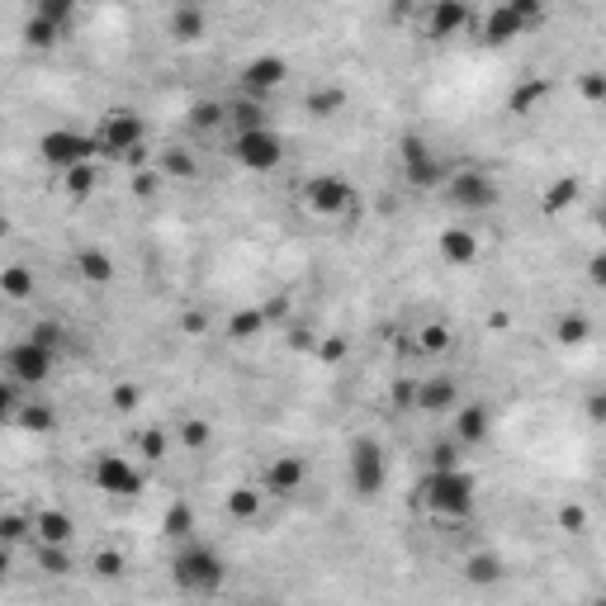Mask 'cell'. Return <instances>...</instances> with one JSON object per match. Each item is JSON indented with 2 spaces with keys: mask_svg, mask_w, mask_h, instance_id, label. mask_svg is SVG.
Returning <instances> with one entry per match:
<instances>
[{
  "mask_svg": "<svg viewBox=\"0 0 606 606\" xmlns=\"http://www.w3.org/2000/svg\"><path fill=\"white\" fill-rule=\"evenodd\" d=\"M417 502L427 507L436 521H469L474 502H479V479L469 469H431L422 488H417Z\"/></svg>",
  "mask_w": 606,
  "mask_h": 606,
  "instance_id": "obj_1",
  "label": "cell"
},
{
  "mask_svg": "<svg viewBox=\"0 0 606 606\" xmlns=\"http://www.w3.org/2000/svg\"><path fill=\"white\" fill-rule=\"evenodd\" d=\"M171 583L185 597H214L228 583V564L218 559L214 545H199L195 535H190V540H180L176 559H171Z\"/></svg>",
  "mask_w": 606,
  "mask_h": 606,
  "instance_id": "obj_2",
  "label": "cell"
},
{
  "mask_svg": "<svg viewBox=\"0 0 606 606\" xmlns=\"http://www.w3.org/2000/svg\"><path fill=\"white\" fill-rule=\"evenodd\" d=\"M299 209L318 223H351L356 218V185L346 176H332V171L308 176L299 180Z\"/></svg>",
  "mask_w": 606,
  "mask_h": 606,
  "instance_id": "obj_3",
  "label": "cell"
},
{
  "mask_svg": "<svg viewBox=\"0 0 606 606\" xmlns=\"http://www.w3.org/2000/svg\"><path fill=\"white\" fill-rule=\"evenodd\" d=\"M441 199H446L450 209H460V214H488V209H498V176H488L483 166H460V171H450L446 185H441Z\"/></svg>",
  "mask_w": 606,
  "mask_h": 606,
  "instance_id": "obj_4",
  "label": "cell"
},
{
  "mask_svg": "<svg viewBox=\"0 0 606 606\" xmlns=\"http://www.w3.org/2000/svg\"><path fill=\"white\" fill-rule=\"evenodd\" d=\"M228 157L242 166V171H256V176H270L285 166V138L275 128H251V133H228Z\"/></svg>",
  "mask_w": 606,
  "mask_h": 606,
  "instance_id": "obj_5",
  "label": "cell"
},
{
  "mask_svg": "<svg viewBox=\"0 0 606 606\" xmlns=\"http://www.w3.org/2000/svg\"><path fill=\"white\" fill-rule=\"evenodd\" d=\"M95 143H100V157L119 161V157L128 152V147L147 143L143 114H138V109H128V105L105 109V114H100V124H95Z\"/></svg>",
  "mask_w": 606,
  "mask_h": 606,
  "instance_id": "obj_6",
  "label": "cell"
},
{
  "mask_svg": "<svg viewBox=\"0 0 606 606\" xmlns=\"http://www.w3.org/2000/svg\"><path fill=\"white\" fill-rule=\"evenodd\" d=\"M346 469H351L356 498H379L384 483H389V455H384V446H379L375 436H356V441H351Z\"/></svg>",
  "mask_w": 606,
  "mask_h": 606,
  "instance_id": "obj_7",
  "label": "cell"
},
{
  "mask_svg": "<svg viewBox=\"0 0 606 606\" xmlns=\"http://www.w3.org/2000/svg\"><path fill=\"white\" fill-rule=\"evenodd\" d=\"M90 483H95L100 493H109V498H143L147 474L133 460H128V455L100 450V455L90 460Z\"/></svg>",
  "mask_w": 606,
  "mask_h": 606,
  "instance_id": "obj_8",
  "label": "cell"
},
{
  "mask_svg": "<svg viewBox=\"0 0 606 606\" xmlns=\"http://www.w3.org/2000/svg\"><path fill=\"white\" fill-rule=\"evenodd\" d=\"M38 157L48 161L53 171H72L81 161L100 157V143H95V133H81V128H48L38 138Z\"/></svg>",
  "mask_w": 606,
  "mask_h": 606,
  "instance_id": "obj_9",
  "label": "cell"
},
{
  "mask_svg": "<svg viewBox=\"0 0 606 606\" xmlns=\"http://www.w3.org/2000/svg\"><path fill=\"white\" fill-rule=\"evenodd\" d=\"M5 379H19L24 389H38L43 379L53 375V365H57V351L53 346H43V341H34V337H24V341H15V346H5Z\"/></svg>",
  "mask_w": 606,
  "mask_h": 606,
  "instance_id": "obj_10",
  "label": "cell"
},
{
  "mask_svg": "<svg viewBox=\"0 0 606 606\" xmlns=\"http://www.w3.org/2000/svg\"><path fill=\"white\" fill-rule=\"evenodd\" d=\"M398 152H403V180H408L412 190H436V185H446V166H441V157L431 152L427 138H417V133H408L403 143H398Z\"/></svg>",
  "mask_w": 606,
  "mask_h": 606,
  "instance_id": "obj_11",
  "label": "cell"
},
{
  "mask_svg": "<svg viewBox=\"0 0 606 606\" xmlns=\"http://www.w3.org/2000/svg\"><path fill=\"white\" fill-rule=\"evenodd\" d=\"M308 460L303 455H294V450H285V455H275V460L266 464V474H261V483H266L270 498H294V493H303V483H308Z\"/></svg>",
  "mask_w": 606,
  "mask_h": 606,
  "instance_id": "obj_12",
  "label": "cell"
},
{
  "mask_svg": "<svg viewBox=\"0 0 606 606\" xmlns=\"http://www.w3.org/2000/svg\"><path fill=\"white\" fill-rule=\"evenodd\" d=\"M237 81H242L247 95H261V100H266V95H275V90L289 81V62L280 53H261V57H251L247 67H242Z\"/></svg>",
  "mask_w": 606,
  "mask_h": 606,
  "instance_id": "obj_13",
  "label": "cell"
},
{
  "mask_svg": "<svg viewBox=\"0 0 606 606\" xmlns=\"http://www.w3.org/2000/svg\"><path fill=\"white\" fill-rule=\"evenodd\" d=\"M488 431H493V412H488V403H479V398H474V403H460V408L450 412V436H455L464 450L483 446Z\"/></svg>",
  "mask_w": 606,
  "mask_h": 606,
  "instance_id": "obj_14",
  "label": "cell"
},
{
  "mask_svg": "<svg viewBox=\"0 0 606 606\" xmlns=\"http://www.w3.org/2000/svg\"><path fill=\"white\" fill-rule=\"evenodd\" d=\"M455 408H460V379H455V375L417 379V412H431V417H450Z\"/></svg>",
  "mask_w": 606,
  "mask_h": 606,
  "instance_id": "obj_15",
  "label": "cell"
},
{
  "mask_svg": "<svg viewBox=\"0 0 606 606\" xmlns=\"http://www.w3.org/2000/svg\"><path fill=\"white\" fill-rule=\"evenodd\" d=\"M526 29H531V24H526V19H521L517 10H512V5L502 0V5H493V10L483 15L479 38L488 43V48H507V43H517V38L526 34Z\"/></svg>",
  "mask_w": 606,
  "mask_h": 606,
  "instance_id": "obj_16",
  "label": "cell"
},
{
  "mask_svg": "<svg viewBox=\"0 0 606 606\" xmlns=\"http://www.w3.org/2000/svg\"><path fill=\"white\" fill-rule=\"evenodd\" d=\"M469 0H431V10H427V34L441 43V38H455L469 29Z\"/></svg>",
  "mask_w": 606,
  "mask_h": 606,
  "instance_id": "obj_17",
  "label": "cell"
},
{
  "mask_svg": "<svg viewBox=\"0 0 606 606\" xmlns=\"http://www.w3.org/2000/svg\"><path fill=\"white\" fill-rule=\"evenodd\" d=\"M266 483H237V488H228V498H223V512H228L232 521H256L261 512H266Z\"/></svg>",
  "mask_w": 606,
  "mask_h": 606,
  "instance_id": "obj_18",
  "label": "cell"
},
{
  "mask_svg": "<svg viewBox=\"0 0 606 606\" xmlns=\"http://www.w3.org/2000/svg\"><path fill=\"white\" fill-rule=\"evenodd\" d=\"M436 251H441L446 266H474L479 261V237H474V228H441Z\"/></svg>",
  "mask_w": 606,
  "mask_h": 606,
  "instance_id": "obj_19",
  "label": "cell"
},
{
  "mask_svg": "<svg viewBox=\"0 0 606 606\" xmlns=\"http://www.w3.org/2000/svg\"><path fill=\"white\" fill-rule=\"evenodd\" d=\"M171 38L176 43H199V38L209 34V15H204V5L199 0H176V10H171Z\"/></svg>",
  "mask_w": 606,
  "mask_h": 606,
  "instance_id": "obj_20",
  "label": "cell"
},
{
  "mask_svg": "<svg viewBox=\"0 0 606 606\" xmlns=\"http://www.w3.org/2000/svg\"><path fill=\"white\" fill-rule=\"evenodd\" d=\"M34 540H43V545H72L76 540L72 512H62V507H38L34 512Z\"/></svg>",
  "mask_w": 606,
  "mask_h": 606,
  "instance_id": "obj_21",
  "label": "cell"
},
{
  "mask_svg": "<svg viewBox=\"0 0 606 606\" xmlns=\"http://www.w3.org/2000/svg\"><path fill=\"white\" fill-rule=\"evenodd\" d=\"M72 266H76V275H81L86 285H95V289L114 285V256H109V251H100V247H76Z\"/></svg>",
  "mask_w": 606,
  "mask_h": 606,
  "instance_id": "obj_22",
  "label": "cell"
},
{
  "mask_svg": "<svg viewBox=\"0 0 606 606\" xmlns=\"http://www.w3.org/2000/svg\"><path fill=\"white\" fill-rule=\"evenodd\" d=\"M251 128H270L266 119V100L261 95H237V100H228V133H251Z\"/></svg>",
  "mask_w": 606,
  "mask_h": 606,
  "instance_id": "obj_23",
  "label": "cell"
},
{
  "mask_svg": "<svg viewBox=\"0 0 606 606\" xmlns=\"http://www.w3.org/2000/svg\"><path fill=\"white\" fill-rule=\"evenodd\" d=\"M157 166H161V176H166V180H185V185L199 180V171H204L195 152H190V147H180V143L157 147Z\"/></svg>",
  "mask_w": 606,
  "mask_h": 606,
  "instance_id": "obj_24",
  "label": "cell"
},
{
  "mask_svg": "<svg viewBox=\"0 0 606 606\" xmlns=\"http://www.w3.org/2000/svg\"><path fill=\"white\" fill-rule=\"evenodd\" d=\"M545 95H550V81H545V76H526V81H517L512 95H507V114H512V119H531L535 109L545 105Z\"/></svg>",
  "mask_w": 606,
  "mask_h": 606,
  "instance_id": "obj_25",
  "label": "cell"
},
{
  "mask_svg": "<svg viewBox=\"0 0 606 606\" xmlns=\"http://www.w3.org/2000/svg\"><path fill=\"white\" fill-rule=\"evenodd\" d=\"M578 195H583V180H578V176H554L550 185L540 190V214L559 218L564 209H573V204H578Z\"/></svg>",
  "mask_w": 606,
  "mask_h": 606,
  "instance_id": "obj_26",
  "label": "cell"
},
{
  "mask_svg": "<svg viewBox=\"0 0 606 606\" xmlns=\"http://www.w3.org/2000/svg\"><path fill=\"white\" fill-rule=\"evenodd\" d=\"M266 327H270L266 308H261V303H242V308H237V313L228 318V341H237V346H247V341L266 337Z\"/></svg>",
  "mask_w": 606,
  "mask_h": 606,
  "instance_id": "obj_27",
  "label": "cell"
},
{
  "mask_svg": "<svg viewBox=\"0 0 606 606\" xmlns=\"http://www.w3.org/2000/svg\"><path fill=\"white\" fill-rule=\"evenodd\" d=\"M185 124L190 133H228V100H195V105L185 109Z\"/></svg>",
  "mask_w": 606,
  "mask_h": 606,
  "instance_id": "obj_28",
  "label": "cell"
},
{
  "mask_svg": "<svg viewBox=\"0 0 606 606\" xmlns=\"http://www.w3.org/2000/svg\"><path fill=\"white\" fill-rule=\"evenodd\" d=\"M412 346H417V356H446L450 346H455V332H450V322H441V318H431V322H422L417 332H412Z\"/></svg>",
  "mask_w": 606,
  "mask_h": 606,
  "instance_id": "obj_29",
  "label": "cell"
},
{
  "mask_svg": "<svg viewBox=\"0 0 606 606\" xmlns=\"http://www.w3.org/2000/svg\"><path fill=\"white\" fill-rule=\"evenodd\" d=\"M57 176H62V195L76 199V204H86V199L100 190V166H95V161H81V166L57 171Z\"/></svg>",
  "mask_w": 606,
  "mask_h": 606,
  "instance_id": "obj_30",
  "label": "cell"
},
{
  "mask_svg": "<svg viewBox=\"0 0 606 606\" xmlns=\"http://www.w3.org/2000/svg\"><path fill=\"white\" fill-rule=\"evenodd\" d=\"M554 346H564V351H578V346H588L592 341V322L583 318V313H559L550 327Z\"/></svg>",
  "mask_w": 606,
  "mask_h": 606,
  "instance_id": "obj_31",
  "label": "cell"
},
{
  "mask_svg": "<svg viewBox=\"0 0 606 606\" xmlns=\"http://www.w3.org/2000/svg\"><path fill=\"white\" fill-rule=\"evenodd\" d=\"M346 86H313L308 90V100H303V109L313 114V119H337L341 109H346Z\"/></svg>",
  "mask_w": 606,
  "mask_h": 606,
  "instance_id": "obj_32",
  "label": "cell"
},
{
  "mask_svg": "<svg viewBox=\"0 0 606 606\" xmlns=\"http://www.w3.org/2000/svg\"><path fill=\"white\" fill-rule=\"evenodd\" d=\"M161 535L166 540H190L195 535V507H190V498H176L171 507H166V517H161Z\"/></svg>",
  "mask_w": 606,
  "mask_h": 606,
  "instance_id": "obj_33",
  "label": "cell"
},
{
  "mask_svg": "<svg viewBox=\"0 0 606 606\" xmlns=\"http://www.w3.org/2000/svg\"><path fill=\"white\" fill-rule=\"evenodd\" d=\"M0 294H5V299L10 303H24V299H34L38 294V280H34V270L29 266H5L0 270Z\"/></svg>",
  "mask_w": 606,
  "mask_h": 606,
  "instance_id": "obj_34",
  "label": "cell"
},
{
  "mask_svg": "<svg viewBox=\"0 0 606 606\" xmlns=\"http://www.w3.org/2000/svg\"><path fill=\"white\" fill-rule=\"evenodd\" d=\"M34 559H38V569L48 573V578H67V573H76L72 545H43V540H34Z\"/></svg>",
  "mask_w": 606,
  "mask_h": 606,
  "instance_id": "obj_35",
  "label": "cell"
},
{
  "mask_svg": "<svg viewBox=\"0 0 606 606\" xmlns=\"http://www.w3.org/2000/svg\"><path fill=\"white\" fill-rule=\"evenodd\" d=\"M464 578L474 583V588H493L502 578V559L493 550H479V554H469L464 559Z\"/></svg>",
  "mask_w": 606,
  "mask_h": 606,
  "instance_id": "obj_36",
  "label": "cell"
},
{
  "mask_svg": "<svg viewBox=\"0 0 606 606\" xmlns=\"http://www.w3.org/2000/svg\"><path fill=\"white\" fill-rule=\"evenodd\" d=\"M176 441L190 450V455L209 450V441H214V427H209V417H180V422H176Z\"/></svg>",
  "mask_w": 606,
  "mask_h": 606,
  "instance_id": "obj_37",
  "label": "cell"
},
{
  "mask_svg": "<svg viewBox=\"0 0 606 606\" xmlns=\"http://www.w3.org/2000/svg\"><path fill=\"white\" fill-rule=\"evenodd\" d=\"M10 427H19V431H53L57 427V412H53V403H38V398H29V403L15 412V422H10Z\"/></svg>",
  "mask_w": 606,
  "mask_h": 606,
  "instance_id": "obj_38",
  "label": "cell"
},
{
  "mask_svg": "<svg viewBox=\"0 0 606 606\" xmlns=\"http://www.w3.org/2000/svg\"><path fill=\"white\" fill-rule=\"evenodd\" d=\"M161 185H166V176H161V166L157 161H152V166H138V171H133V176H128V195L133 199H157L161 195Z\"/></svg>",
  "mask_w": 606,
  "mask_h": 606,
  "instance_id": "obj_39",
  "label": "cell"
},
{
  "mask_svg": "<svg viewBox=\"0 0 606 606\" xmlns=\"http://www.w3.org/2000/svg\"><path fill=\"white\" fill-rule=\"evenodd\" d=\"M138 455H143L147 464H161L166 455H171V431H166V427H143V431H138Z\"/></svg>",
  "mask_w": 606,
  "mask_h": 606,
  "instance_id": "obj_40",
  "label": "cell"
},
{
  "mask_svg": "<svg viewBox=\"0 0 606 606\" xmlns=\"http://www.w3.org/2000/svg\"><path fill=\"white\" fill-rule=\"evenodd\" d=\"M29 535H34V517H24V512H15V507L0 512V545L15 550L19 540H29Z\"/></svg>",
  "mask_w": 606,
  "mask_h": 606,
  "instance_id": "obj_41",
  "label": "cell"
},
{
  "mask_svg": "<svg viewBox=\"0 0 606 606\" xmlns=\"http://www.w3.org/2000/svg\"><path fill=\"white\" fill-rule=\"evenodd\" d=\"M24 38H29V48L48 53V48H57V38H62V24H53V19H43V15H29Z\"/></svg>",
  "mask_w": 606,
  "mask_h": 606,
  "instance_id": "obj_42",
  "label": "cell"
},
{
  "mask_svg": "<svg viewBox=\"0 0 606 606\" xmlns=\"http://www.w3.org/2000/svg\"><path fill=\"white\" fill-rule=\"evenodd\" d=\"M124 569H128V559H124V550H95L90 554V573L95 578H124Z\"/></svg>",
  "mask_w": 606,
  "mask_h": 606,
  "instance_id": "obj_43",
  "label": "cell"
},
{
  "mask_svg": "<svg viewBox=\"0 0 606 606\" xmlns=\"http://www.w3.org/2000/svg\"><path fill=\"white\" fill-rule=\"evenodd\" d=\"M138 403H143V389H138L133 379H119V384L109 389V408L119 412V417H128V412H138Z\"/></svg>",
  "mask_w": 606,
  "mask_h": 606,
  "instance_id": "obj_44",
  "label": "cell"
},
{
  "mask_svg": "<svg viewBox=\"0 0 606 606\" xmlns=\"http://www.w3.org/2000/svg\"><path fill=\"white\" fill-rule=\"evenodd\" d=\"M578 95H583L588 105H606V72H602V67L578 72Z\"/></svg>",
  "mask_w": 606,
  "mask_h": 606,
  "instance_id": "obj_45",
  "label": "cell"
},
{
  "mask_svg": "<svg viewBox=\"0 0 606 606\" xmlns=\"http://www.w3.org/2000/svg\"><path fill=\"white\" fill-rule=\"evenodd\" d=\"M554 521H559V531L583 535V531H588V507H583V502H559V512H554Z\"/></svg>",
  "mask_w": 606,
  "mask_h": 606,
  "instance_id": "obj_46",
  "label": "cell"
},
{
  "mask_svg": "<svg viewBox=\"0 0 606 606\" xmlns=\"http://www.w3.org/2000/svg\"><path fill=\"white\" fill-rule=\"evenodd\" d=\"M313 356H318L322 365H341V360L351 356V341L341 337V332H327V337L318 341V351H313Z\"/></svg>",
  "mask_w": 606,
  "mask_h": 606,
  "instance_id": "obj_47",
  "label": "cell"
},
{
  "mask_svg": "<svg viewBox=\"0 0 606 606\" xmlns=\"http://www.w3.org/2000/svg\"><path fill=\"white\" fill-rule=\"evenodd\" d=\"M34 15H43V19H53V24H72L76 19V0H34Z\"/></svg>",
  "mask_w": 606,
  "mask_h": 606,
  "instance_id": "obj_48",
  "label": "cell"
},
{
  "mask_svg": "<svg viewBox=\"0 0 606 606\" xmlns=\"http://www.w3.org/2000/svg\"><path fill=\"white\" fill-rule=\"evenodd\" d=\"M460 441H455V436H446V441H436V446H431V469H460Z\"/></svg>",
  "mask_w": 606,
  "mask_h": 606,
  "instance_id": "obj_49",
  "label": "cell"
},
{
  "mask_svg": "<svg viewBox=\"0 0 606 606\" xmlns=\"http://www.w3.org/2000/svg\"><path fill=\"white\" fill-rule=\"evenodd\" d=\"M29 337L43 341V346H53V351H62V341H67V327H62V322H53V318H38L34 327H29Z\"/></svg>",
  "mask_w": 606,
  "mask_h": 606,
  "instance_id": "obj_50",
  "label": "cell"
},
{
  "mask_svg": "<svg viewBox=\"0 0 606 606\" xmlns=\"http://www.w3.org/2000/svg\"><path fill=\"white\" fill-rule=\"evenodd\" d=\"M389 403H393L398 412H417V379H393Z\"/></svg>",
  "mask_w": 606,
  "mask_h": 606,
  "instance_id": "obj_51",
  "label": "cell"
},
{
  "mask_svg": "<svg viewBox=\"0 0 606 606\" xmlns=\"http://www.w3.org/2000/svg\"><path fill=\"white\" fill-rule=\"evenodd\" d=\"M19 389H24L19 379H5V384H0V417H5V422H15V412L24 408V398H19Z\"/></svg>",
  "mask_w": 606,
  "mask_h": 606,
  "instance_id": "obj_52",
  "label": "cell"
},
{
  "mask_svg": "<svg viewBox=\"0 0 606 606\" xmlns=\"http://www.w3.org/2000/svg\"><path fill=\"white\" fill-rule=\"evenodd\" d=\"M176 327L185 337H204V332H209V313H204V308H185L176 318Z\"/></svg>",
  "mask_w": 606,
  "mask_h": 606,
  "instance_id": "obj_53",
  "label": "cell"
},
{
  "mask_svg": "<svg viewBox=\"0 0 606 606\" xmlns=\"http://www.w3.org/2000/svg\"><path fill=\"white\" fill-rule=\"evenodd\" d=\"M318 332L303 322V327H289V351H318Z\"/></svg>",
  "mask_w": 606,
  "mask_h": 606,
  "instance_id": "obj_54",
  "label": "cell"
},
{
  "mask_svg": "<svg viewBox=\"0 0 606 606\" xmlns=\"http://www.w3.org/2000/svg\"><path fill=\"white\" fill-rule=\"evenodd\" d=\"M583 417H588L592 427H606V389L588 393V403H583Z\"/></svg>",
  "mask_w": 606,
  "mask_h": 606,
  "instance_id": "obj_55",
  "label": "cell"
},
{
  "mask_svg": "<svg viewBox=\"0 0 606 606\" xmlns=\"http://www.w3.org/2000/svg\"><path fill=\"white\" fill-rule=\"evenodd\" d=\"M119 161H124L128 171H138V166H152V161H157V152H152V143H138V147H128Z\"/></svg>",
  "mask_w": 606,
  "mask_h": 606,
  "instance_id": "obj_56",
  "label": "cell"
},
{
  "mask_svg": "<svg viewBox=\"0 0 606 606\" xmlns=\"http://www.w3.org/2000/svg\"><path fill=\"white\" fill-rule=\"evenodd\" d=\"M289 303H294V299H289V294H270V299L261 303V308H266V318H270V327H275V322H285V318H289Z\"/></svg>",
  "mask_w": 606,
  "mask_h": 606,
  "instance_id": "obj_57",
  "label": "cell"
},
{
  "mask_svg": "<svg viewBox=\"0 0 606 606\" xmlns=\"http://www.w3.org/2000/svg\"><path fill=\"white\" fill-rule=\"evenodd\" d=\"M507 5H512L526 24H540V15H545V0H507Z\"/></svg>",
  "mask_w": 606,
  "mask_h": 606,
  "instance_id": "obj_58",
  "label": "cell"
},
{
  "mask_svg": "<svg viewBox=\"0 0 606 606\" xmlns=\"http://www.w3.org/2000/svg\"><path fill=\"white\" fill-rule=\"evenodd\" d=\"M588 280H592L597 289H606V247L588 256Z\"/></svg>",
  "mask_w": 606,
  "mask_h": 606,
  "instance_id": "obj_59",
  "label": "cell"
},
{
  "mask_svg": "<svg viewBox=\"0 0 606 606\" xmlns=\"http://www.w3.org/2000/svg\"><path fill=\"white\" fill-rule=\"evenodd\" d=\"M507 322H512L507 313H493V318H488V327H493V332H507Z\"/></svg>",
  "mask_w": 606,
  "mask_h": 606,
  "instance_id": "obj_60",
  "label": "cell"
},
{
  "mask_svg": "<svg viewBox=\"0 0 606 606\" xmlns=\"http://www.w3.org/2000/svg\"><path fill=\"white\" fill-rule=\"evenodd\" d=\"M597 228L606 232V199H602V204H597Z\"/></svg>",
  "mask_w": 606,
  "mask_h": 606,
  "instance_id": "obj_61",
  "label": "cell"
}]
</instances>
